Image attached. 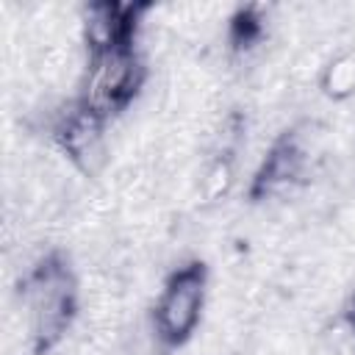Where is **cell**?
Masks as SVG:
<instances>
[{"mask_svg":"<svg viewBox=\"0 0 355 355\" xmlns=\"http://www.w3.org/2000/svg\"><path fill=\"white\" fill-rule=\"evenodd\" d=\"M141 80H144V64L133 47L94 53L89 55V67L83 72L80 103L89 111H94L100 119H108L133 100V94L141 89Z\"/></svg>","mask_w":355,"mask_h":355,"instance_id":"obj_1","label":"cell"},{"mask_svg":"<svg viewBox=\"0 0 355 355\" xmlns=\"http://www.w3.org/2000/svg\"><path fill=\"white\" fill-rule=\"evenodd\" d=\"M58 150L83 178H100L111 161V147L105 139V119L89 111L83 103L61 108L55 116Z\"/></svg>","mask_w":355,"mask_h":355,"instance_id":"obj_2","label":"cell"},{"mask_svg":"<svg viewBox=\"0 0 355 355\" xmlns=\"http://www.w3.org/2000/svg\"><path fill=\"white\" fill-rule=\"evenodd\" d=\"M202 302H205V275L200 266H183L178 269L158 305H155V333L161 341L166 344H178L183 338L191 336V330L200 322L202 313Z\"/></svg>","mask_w":355,"mask_h":355,"instance_id":"obj_3","label":"cell"},{"mask_svg":"<svg viewBox=\"0 0 355 355\" xmlns=\"http://www.w3.org/2000/svg\"><path fill=\"white\" fill-rule=\"evenodd\" d=\"M136 8L119 3H89L80 11V31L89 47V55L108 53L116 47H130L136 28Z\"/></svg>","mask_w":355,"mask_h":355,"instance_id":"obj_4","label":"cell"},{"mask_svg":"<svg viewBox=\"0 0 355 355\" xmlns=\"http://www.w3.org/2000/svg\"><path fill=\"white\" fill-rule=\"evenodd\" d=\"M319 86L330 100H349L355 94V50H336L319 75Z\"/></svg>","mask_w":355,"mask_h":355,"instance_id":"obj_5","label":"cell"},{"mask_svg":"<svg viewBox=\"0 0 355 355\" xmlns=\"http://www.w3.org/2000/svg\"><path fill=\"white\" fill-rule=\"evenodd\" d=\"M233 180H236V175H233V161H230L227 155H216V158L202 169L200 180H197V194H200L202 202L214 205V202H219L222 197H227V191L233 189Z\"/></svg>","mask_w":355,"mask_h":355,"instance_id":"obj_6","label":"cell"}]
</instances>
